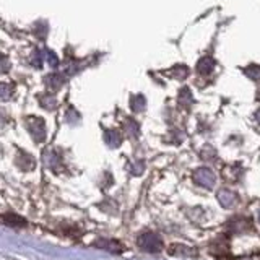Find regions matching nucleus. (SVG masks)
<instances>
[{
  "mask_svg": "<svg viewBox=\"0 0 260 260\" xmlns=\"http://www.w3.org/2000/svg\"><path fill=\"white\" fill-rule=\"evenodd\" d=\"M138 246L146 252H159L162 249V241L153 233H145L138 238Z\"/></svg>",
  "mask_w": 260,
  "mask_h": 260,
  "instance_id": "1",
  "label": "nucleus"
},
{
  "mask_svg": "<svg viewBox=\"0 0 260 260\" xmlns=\"http://www.w3.org/2000/svg\"><path fill=\"white\" fill-rule=\"evenodd\" d=\"M193 179H195V182L200 184L202 187H207V189H211V187H213L215 182H216L215 173L211 169H208V168H200V169L195 171Z\"/></svg>",
  "mask_w": 260,
  "mask_h": 260,
  "instance_id": "2",
  "label": "nucleus"
},
{
  "mask_svg": "<svg viewBox=\"0 0 260 260\" xmlns=\"http://www.w3.org/2000/svg\"><path fill=\"white\" fill-rule=\"evenodd\" d=\"M211 254L216 255L218 258H224L230 255V241L226 236H218V239L211 242Z\"/></svg>",
  "mask_w": 260,
  "mask_h": 260,
  "instance_id": "3",
  "label": "nucleus"
},
{
  "mask_svg": "<svg viewBox=\"0 0 260 260\" xmlns=\"http://www.w3.org/2000/svg\"><path fill=\"white\" fill-rule=\"evenodd\" d=\"M218 202L221 203V207H224V208H233L236 203H238V195H236L233 190L221 189L218 192Z\"/></svg>",
  "mask_w": 260,
  "mask_h": 260,
  "instance_id": "4",
  "label": "nucleus"
},
{
  "mask_svg": "<svg viewBox=\"0 0 260 260\" xmlns=\"http://www.w3.org/2000/svg\"><path fill=\"white\" fill-rule=\"evenodd\" d=\"M233 223L234 224L231 228H233L234 233H244V231H247L252 228V221L249 218H236Z\"/></svg>",
  "mask_w": 260,
  "mask_h": 260,
  "instance_id": "5",
  "label": "nucleus"
},
{
  "mask_svg": "<svg viewBox=\"0 0 260 260\" xmlns=\"http://www.w3.org/2000/svg\"><path fill=\"white\" fill-rule=\"evenodd\" d=\"M213 69H215V60L211 57H205V59H202L199 62V72L203 73V75H208Z\"/></svg>",
  "mask_w": 260,
  "mask_h": 260,
  "instance_id": "6",
  "label": "nucleus"
},
{
  "mask_svg": "<svg viewBox=\"0 0 260 260\" xmlns=\"http://www.w3.org/2000/svg\"><path fill=\"white\" fill-rule=\"evenodd\" d=\"M244 73H246L250 80H260V65H249V67L244 70Z\"/></svg>",
  "mask_w": 260,
  "mask_h": 260,
  "instance_id": "7",
  "label": "nucleus"
},
{
  "mask_svg": "<svg viewBox=\"0 0 260 260\" xmlns=\"http://www.w3.org/2000/svg\"><path fill=\"white\" fill-rule=\"evenodd\" d=\"M255 120H257L258 124H260V109H258V111L255 112Z\"/></svg>",
  "mask_w": 260,
  "mask_h": 260,
  "instance_id": "8",
  "label": "nucleus"
},
{
  "mask_svg": "<svg viewBox=\"0 0 260 260\" xmlns=\"http://www.w3.org/2000/svg\"><path fill=\"white\" fill-rule=\"evenodd\" d=\"M258 221H260V211H258Z\"/></svg>",
  "mask_w": 260,
  "mask_h": 260,
  "instance_id": "9",
  "label": "nucleus"
}]
</instances>
